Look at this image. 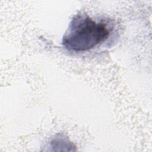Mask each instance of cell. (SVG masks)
I'll use <instances>...</instances> for the list:
<instances>
[{
	"mask_svg": "<svg viewBox=\"0 0 152 152\" xmlns=\"http://www.w3.org/2000/svg\"><path fill=\"white\" fill-rule=\"evenodd\" d=\"M109 34L105 24L97 23L86 14H77L63 37L62 45L68 50L84 52L103 42Z\"/></svg>",
	"mask_w": 152,
	"mask_h": 152,
	"instance_id": "obj_1",
	"label": "cell"
}]
</instances>
